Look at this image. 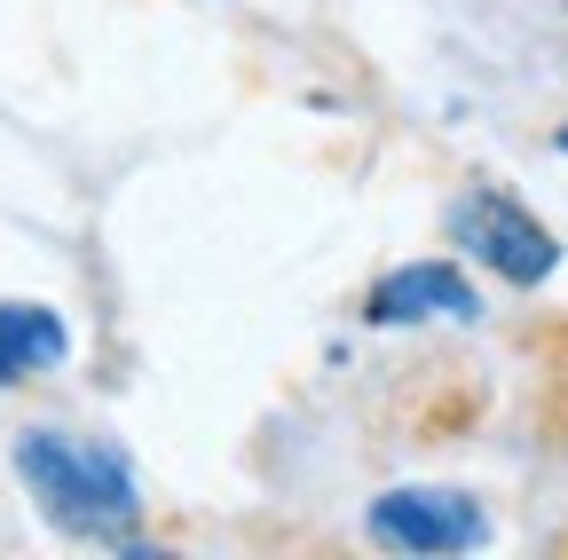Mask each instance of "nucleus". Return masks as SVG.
<instances>
[{"label":"nucleus","instance_id":"nucleus-1","mask_svg":"<svg viewBox=\"0 0 568 560\" xmlns=\"http://www.w3.org/2000/svg\"><path fill=\"white\" fill-rule=\"evenodd\" d=\"M9 466L24 481L32 513L71 537V544H111V552H151L142 529V481L126 466V450L95 442V435H71V427H24L9 442Z\"/></svg>","mask_w":568,"mask_h":560},{"label":"nucleus","instance_id":"nucleus-2","mask_svg":"<svg viewBox=\"0 0 568 560\" xmlns=\"http://www.w3.org/2000/svg\"><path fill=\"white\" fill-rule=\"evenodd\" d=\"M450 245L466 261H481L497 285H514V293H537L545 276L560 268V237L529 214L514 190H497V182H474V190L450 197Z\"/></svg>","mask_w":568,"mask_h":560},{"label":"nucleus","instance_id":"nucleus-3","mask_svg":"<svg viewBox=\"0 0 568 560\" xmlns=\"http://www.w3.org/2000/svg\"><path fill=\"white\" fill-rule=\"evenodd\" d=\"M364 537L387 544V552H410V560H443V552H474V544H489V513H481L474 489L403 481V489H379V498H372Z\"/></svg>","mask_w":568,"mask_h":560},{"label":"nucleus","instance_id":"nucleus-4","mask_svg":"<svg viewBox=\"0 0 568 560\" xmlns=\"http://www.w3.org/2000/svg\"><path fill=\"white\" fill-rule=\"evenodd\" d=\"M435 316H450V324L481 316V293H474V276L458 261H403V268H387L379 285L364 293V324H379V332L435 324Z\"/></svg>","mask_w":568,"mask_h":560},{"label":"nucleus","instance_id":"nucleus-5","mask_svg":"<svg viewBox=\"0 0 568 560\" xmlns=\"http://www.w3.org/2000/svg\"><path fill=\"white\" fill-rule=\"evenodd\" d=\"M71 356V324L48 301H0V387H24Z\"/></svg>","mask_w":568,"mask_h":560},{"label":"nucleus","instance_id":"nucleus-6","mask_svg":"<svg viewBox=\"0 0 568 560\" xmlns=\"http://www.w3.org/2000/svg\"><path fill=\"white\" fill-rule=\"evenodd\" d=\"M552 151H560V159H568V126H552Z\"/></svg>","mask_w":568,"mask_h":560}]
</instances>
